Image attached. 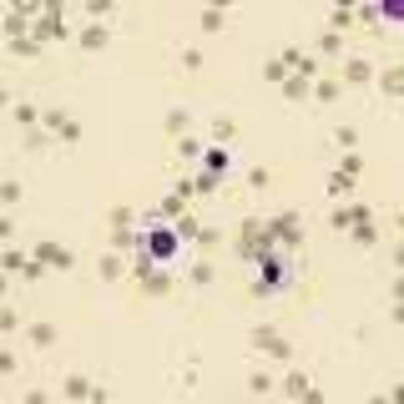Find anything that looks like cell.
I'll use <instances>...</instances> for the list:
<instances>
[{"label":"cell","instance_id":"32","mask_svg":"<svg viewBox=\"0 0 404 404\" xmlns=\"http://www.w3.org/2000/svg\"><path fill=\"white\" fill-rule=\"evenodd\" d=\"M349 20H354V10H349V6H338V10H334V31H344Z\"/></svg>","mask_w":404,"mask_h":404},{"label":"cell","instance_id":"12","mask_svg":"<svg viewBox=\"0 0 404 404\" xmlns=\"http://www.w3.org/2000/svg\"><path fill=\"white\" fill-rule=\"evenodd\" d=\"M10 117H15L20 132H36V121H40V112H36L31 101H15V106H10Z\"/></svg>","mask_w":404,"mask_h":404},{"label":"cell","instance_id":"18","mask_svg":"<svg viewBox=\"0 0 404 404\" xmlns=\"http://www.w3.org/2000/svg\"><path fill=\"white\" fill-rule=\"evenodd\" d=\"M218 187H223V177H212V172H197V177H193V197H212Z\"/></svg>","mask_w":404,"mask_h":404},{"label":"cell","instance_id":"9","mask_svg":"<svg viewBox=\"0 0 404 404\" xmlns=\"http://www.w3.org/2000/svg\"><path fill=\"white\" fill-rule=\"evenodd\" d=\"M36 258L46 263V268H71V253L61 248V243H51V238H46V243H36Z\"/></svg>","mask_w":404,"mask_h":404},{"label":"cell","instance_id":"22","mask_svg":"<svg viewBox=\"0 0 404 404\" xmlns=\"http://www.w3.org/2000/svg\"><path fill=\"white\" fill-rule=\"evenodd\" d=\"M31 344H36V349H51V344H56V329H51V324H31Z\"/></svg>","mask_w":404,"mask_h":404},{"label":"cell","instance_id":"31","mask_svg":"<svg viewBox=\"0 0 404 404\" xmlns=\"http://www.w3.org/2000/svg\"><path fill=\"white\" fill-rule=\"evenodd\" d=\"M334 142H338V147H354V142H359V132H354V126H338Z\"/></svg>","mask_w":404,"mask_h":404},{"label":"cell","instance_id":"30","mask_svg":"<svg viewBox=\"0 0 404 404\" xmlns=\"http://www.w3.org/2000/svg\"><path fill=\"white\" fill-rule=\"evenodd\" d=\"M0 329H6V334L20 329V313H15V308H0Z\"/></svg>","mask_w":404,"mask_h":404},{"label":"cell","instance_id":"7","mask_svg":"<svg viewBox=\"0 0 404 404\" xmlns=\"http://www.w3.org/2000/svg\"><path fill=\"white\" fill-rule=\"evenodd\" d=\"M202 172H212V177H227L232 172V157H227V147H202Z\"/></svg>","mask_w":404,"mask_h":404},{"label":"cell","instance_id":"2","mask_svg":"<svg viewBox=\"0 0 404 404\" xmlns=\"http://www.w3.org/2000/svg\"><path fill=\"white\" fill-rule=\"evenodd\" d=\"M132 273H137V278H142V288H147V293H167V288H172V268H162V263H152V258H147L142 248L132 253Z\"/></svg>","mask_w":404,"mask_h":404},{"label":"cell","instance_id":"6","mask_svg":"<svg viewBox=\"0 0 404 404\" xmlns=\"http://www.w3.org/2000/svg\"><path fill=\"white\" fill-rule=\"evenodd\" d=\"M344 87H374V61L349 56V61H344Z\"/></svg>","mask_w":404,"mask_h":404},{"label":"cell","instance_id":"11","mask_svg":"<svg viewBox=\"0 0 404 404\" xmlns=\"http://www.w3.org/2000/svg\"><path fill=\"white\" fill-rule=\"evenodd\" d=\"M338 91H344V87H338V81H334V76H313V91H308V96H313V101H324V106H329V101H338Z\"/></svg>","mask_w":404,"mask_h":404},{"label":"cell","instance_id":"27","mask_svg":"<svg viewBox=\"0 0 404 404\" xmlns=\"http://www.w3.org/2000/svg\"><path fill=\"white\" fill-rule=\"evenodd\" d=\"M227 26V10H202V31H223Z\"/></svg>","mask_w":404,"mask_h":404},{"label":"cell","instance_id":"10","mask_svg":"<svg viewBox=\"0 0 404 404\" xmlns=\"http://www.w3.org/2000/svg\"><path fill=\"white\" fill-rule=\"evenodd\" d=\"M106 40H112V31H106V26H81V31H76V46H81V51H101Z\"/></svg>","mask_w":404,"mask_h":404},{"label":"cell","instance_id":"25","mask_svg":"<svg viewBox=\"0 0 404 404\" xmlns=\"http://www.w3.org/2000/svg\"><path fill=\"white\" fill-rule=\"evenodd\" d=\"M232 132H238V126H232L227 117H218V121H212V142H218V147H223V142H232Z\"/></svg>","mask_w":404,"mask_h":404},{"label":"cell","instance_id":"20","mask_svg":"<svg viewBox=\"0 0 404 404\" xmlns=\"http://www.w3.org/2000/svg\"><path fill=\"white\" fill-rule=\"evenodd\" d=\"M379 87H384V96H399V91H404V71H399V66H389L384 76H379Z\"/></svg>","mask_w":404,"mask_h":404},{"label":"cell","instance_id":"26","mask_svg":"<svg viewBox=\"0 0 404 404\" xmlns=\"http://www.w3.org/2000/svg\"><path fill=\"white\" fill-rule=\"evenodd\" d=\"M177 61H182V71H197V66H202V46H182Z\"/></svg>","mask_w":404,"mask_h":404},{"label":"cell","instance_id":"34","mask_svg":"<svg viewBox=\"0 0 404 404\" xmlns=\"http://www.w3.org/2000/svg\"><path fill=\"white\" fill-rule=\"evenodd\" d=\"M248 187H268V167H253V172H248Z\"/></svg>","mask_w":404,"mask_h":404},{"label":"cell","instance_id":"8","mask_svg":"<svg viewBox=\"0 0 404 404\" xmlns=\"http://www.w3.org/2000/svg\"><path fill=\"white\" fill-rule=\"evenodd\" d=\"M96 273H101L106 283H117L121 273H126V253H117V248H106L101 258H96Z\"/></svg>","mask_w":404,"mask_h":404},{"label":"cell","instance_id":"19","mask_svg":"<svg viewBox=\"0 0 404 404\" xmlns=\"http://www.w3.org/2000/svg\"><path fill=\"white\" fill-rule=\"evenodd\" d=\"M202 147H207L202 137H177V152H182V162H197V157H202Z\"/></svg>","mask_w":404,"mask_h":404},{"label":"cell","instance_id":"15","mask_svg":"<svg viewBox=\"0 0 404 404\" xmlns=\"http://www.w3.org/2000/svg\"><path fill=\"white\" fill-rule=\"evenodd\" d=\"M187 121H193V117H187V106H172V112H167V137H187Z\"/></svg>","mask_w":404,"mask_h":404},{"label":"cell","instance_id":"29","mask_svg":"<svg viewBox=\"0 0 404 404\" xmlns=\"http://www.w3.org/2000/svg\"><path fill=\"white\" fill-rule=\"evenodd\" d=\"M0 197H6V202H20V182L6 177V182H0Z\"/></svg>","mask_w":404,"mask_h":404},{"label":"cell","instance_id":"28","mask_svg":"<svg viewBox=\"0 0 404 404\" xmlns=\"http://www.w3.org/2000/svg\"><path fill=\"white\" fill-rule=\"evenodd\" d=\"M248 389H253V394H273V374H253Z\"/></svg>","mask_w":404,"mask_h":404},{"label":"cell","instance_id":"33","mask_svg":"<svg viewBox=\"0 0 404 404\" xmlns=\"http://www.w3.org/2000/svg\"><path fill=\"white\" fill-rule=\"evenodd\" d=\"M15 369H20V359L6 349V354H0V374H15Z\"/></svg>","mask_w":404,"mask_h":404},{"label":"cell","instance_id":"21","mask_svg":"<svg viewBox=\"0 0 404 404\" xmlns=\"http://www.w3.org/2000/svg\"><path fill=\"white\" fill-rule=\"evenodd\" d=\"M359 167H364V157H359V152H344V157H338V177H359Z\"/></svg>","mask_w":404,"mask_h":404},{"label":"cell","instance_id":"23","mask_svg":"<svg viewBox=\"0 0 404 404\" xmlns=\"http://www.w3.org/2000/svg\"><path fill=\"white\" fill-rule=\"evenodd\" d=\"M263 76H268V81H278V87H283V76H288L283 56H268V61H263Z\"/></svg>","mask_w":404,"mask_h":404},{"label":"cell","instance_id":"14","mask_svg":"<svg viewBox=\"0 0 404 404\" xmlns=\"http://www.w3.org/2000/svg\"><path fill=\"white\" fill-rule=\"evenodd\" d=\"M313 51H318V56H338V51H344V36H338V31H318Z\"/></svg>","mask_w":404,"mask_h":404},{"label":"cell","instance_id":"16","mask_svg":"<svg viewBox=\"0 0 404 404\" xmlns=\"http://www.w3.org/2000/svg\"><path fill=\"white\" fill-rule=\"evenodd\" d=\"M212 278H218V268H212L207 258H202V263H193V273H187V283H193V288H207Z\"/></svg>","mask_w":404,"mask_h":404},{"label":"cell","instance_id":"17","mask_svg":"<svg viewBox=\"0 0 404 404\" xmlns=\"http://www.w3.org/2000/svg\"><path fill=\"white\" fill-rule=\"evenodd\" d=\"M218 243H223V227H212V223H202V227H197V238H193V248H202V253H207V248H218Z\"/></svg>","mask_w":404,"mask_h":404},{"label":"cell","instance_id":"13","mask_svg":"<svg viewBox=\"0 0 404 404\" xmlns=\"http://www.w3.org/2000/svg\"><path fill=\"white\" fill-rule=\"evenodd\" d=\"M61 394H66V399H91V394H96V384H87L81 374H66V384H61Z\"/></svg>","mask_w":404,"mask_h":404},{"label":"cell","instance_id":"24","mask_svg":"<svg viewBox=\"0 0 404 404\" xmlns=\"http://www.w3.org/2000/svg\"><path fill=\"white\" fill-rule=\"evenodd\" d=\"M283 394H313V384L304 374H283Z\"/></svg>","mask_w":404,"mask_h":404},{"label":"cell","instance_id":"5","mask_svg":"<svg viewBox=\"0 0 404 404\" xmlns=\"http://www.w3.org/2000/svg\"><path fill=\"white\" fill-rule=\"evenodd\" d=\"M40 132H56L61 142H76L81 132H76V121L61 112V106H51V112H40Z\"/></svg>","mask_w":404,"mask_h":404},{"label":"cell","instance_id":"4","mask_svg":"<svg viewBox=\"0 0 404 404\" xmlns=\"http://www.w3.org/2000/svg\"><path fill=\"white\" fill-rule=\"evenodd\" d=\"M253 349H258L263 359H273V364H288V359H293V344H288L283 334H273V329H258V334H253Z\"/></svg>","mask_w":404,"mask_h":404},{"label":"cell","instance_id":"1","mask_svg":"<svg viewBox=\"0 0 404 404\" xmlns=\"http://www.w3.org/2000/svg\"><path fill=\"white\" fill-rule=\"evenodd\" d=\"M293 278H299L293 258L283 248H273V253H263V258L253 263V299H278V293L293 288Z\"/></svg>","mask_w":404,"mask_h":404},{"label":"cell","instance_id":"3","mask_svg":"<svg viewBox=\"0 0 404 404\" xmlns=\"http://www.w3.org/2000/svg\"><path fill=\"white\" fill-rule=\"evenodd\" d=\"M263 232H268V238L278 243L283 253H293V248L304 243V232H299V212H273V218L263 223Z\"/></svg>","mask_w":404,"mask_h":404}]
</instances>
